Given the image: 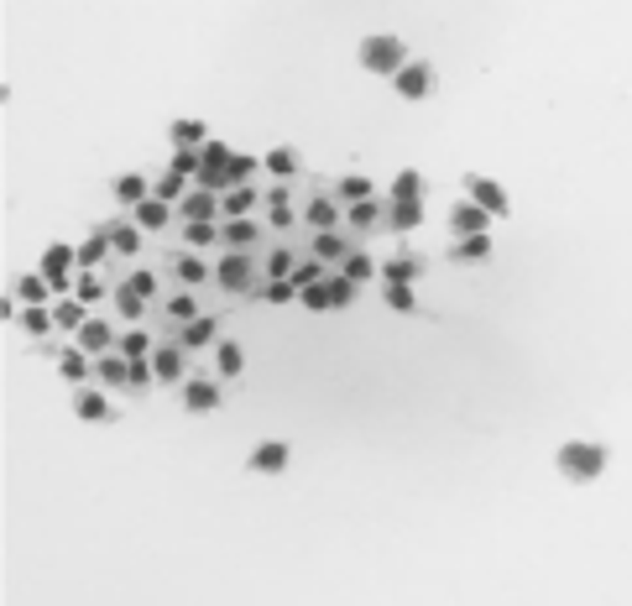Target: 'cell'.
Masks as SVG:
<instances>
[{
  "label": "cell",
  "mask_w": 632,
  "mask_h": 606,
  "mask_svg": "<svg viewBox=\"0 0 632 606\" xmlns=\"http://www.w3.org/2000/svg\"><path fill=\"white\" fill-rule=\"evenodd\" d=\"M554 465H559V476L575 486L596 481L606 471V450L602 445H585V439H570V445H559V454H554Z\"/></svg>",
  "instance_id": "cell-1"
},
{
  "label": "cell",
  "mask_w": 632,
  "mask_h": 606,
  "mask_svg": "<svg viewBox=\"0 0 632 606\" xmlns=\"http://www.w3.org/2000/svg\"><path fill=\"white\" fill-rule=\"evenodd\" d=\"M356 63H361L366 74H382V79H392L397 68H403V42L397 37H387V31H377V37H366L361 48H356Z\"/></svg>",
  "instance_id": "cell-2"
},
{
  "label": "cell",
  "mask_w": 632,
  "mask_h": 606,
  "mask_svg": "<svg viewBox=\"0 0 632 606\" xmlns=\"http://www.w3.org/2000/svg\"><path fill=\"white\" fill-rule=\"evenodd\" d=\"M214 282L225 288V293H251L256 282H262V273H256V262H251V251H225L220 262H214Z\"/></svg>",
  "instance_id": "cell-3"
},
{
  "label": "cell",
  "mask_w": 632,
  "mask_h": 606,
  "mask_svg": "<svg viewBox=\"0 0 632 606\" xmlns=\"http://www.w3.org/2000/svg\"><path fill=\"white\" fill-rule=\"evenodd\" d=\"M178 403L188 408V413H214V408H225V393H220L214 377H183Z\"/></svg>",
  "instance_id": "cell-4"
},
{
  "label": "cell",
  "mask_w": 632,
  "mask_h": 606,
  "mask_svg": "<svg viewBox=\"0 0 632 606\" xmlns=\"http://www.w3.org/2000/svg\"><path fill=\"white\" fill-rule=\"evenodd\" d=\"M392 90H397V100H429L434 94V68L429 63H403L397 74H392Z\"/></svg>",
  "instance_id": "cell-5"
},
{
  "label": "cell",
  "mask_w": 632,
  "mask_h": 606,
  "mask_svg": "<svg viewBox=\"0 0 632 606\" xmlns=\"http://www.w3.org/2000/svg\"><path fill=\"white\" fill-rule=\"evenodd\" d=\"M340 220H345V204L334 194H308V204H303V225L308 230H334Z\"/></svg>",
  "instance_id": "cell-6"
},
{
  "label": "cell",
  "mask_w": 632,
  "mask_h": 606,
  "mask_svg": "<svg viewBox=\"0 0 632 606\" xmlns=\"http://www.w3.org/2000/svg\"><path fill=\"white\" fill-rule=\"evenodd\" d=\"M486 225H491V210H486V204H476L471 194H465V199H455V210H450V230H455V236H481Z\"/></svg>",
  "instance_id": "cell-7"
},
{
  "label": "cell",
  "mask_w": 632,
  "mask_h": 606,
  "mask_svg": "<svg viewBox=\"0 0 632 606\" xmlns=\"http://www.w3.org/2000/svg\"><path fill=\"white\" fill-rule=\"evenodd\" d=\"M345 225H351L356 236H371V230L387 225V204H382V199H356V204H345Z\"/></svg>",
  "instance_id": "cell-8"
},
{
  "label": "cell",
  "mask_w": 632,
  "mask_h": 606,
  "mask_svg": "<svg viewBox=\"0 0 632 606\" xmlns=\"http://www.w3.org/2000/svg\"><path fill=\"white\" fill-rule=\"evenodd\" d=\"M74 262H79V251H74V246H63V241H53L48 251H42V273H48V282H53L58 293H63V288H74V277H68Z\"/></svg>",
  "instance_id": "cell-9"
},
{
  "label": "cell",
  "mask_w": 632,
  "mask_h": 606,
  "mask_svg": "<svg viewBox=\"0 0 632 606\" xmlns=\"http://www.w3.org/2000/svg\"><path fill=\"white\" fill-rule=\"evenodd\" d=\"M178 214H183V220H225V210H220V194H214V188H204V183H199V188H188V194L178 199Z\"/></svg>",
  "instance_id": "cell-10"
},
{
  "label": "cell",
  "mask_w": 632,
  "mask_h": 606,
  "mask_svg": "<svg viewBox=\"0 0 632 606\" xmlns=\"http://www.w3.org/2000/svg\"><path fill=\"white\" fill-rule=\"evenodd\" d=\"M152 366H157V382H183V366H188V345L183 340H168L152 351Z\"/></svg>",
  "instance_id": "cell-11"
},
{
  "label": "cell",
  "mask_w": 632,
  "mask_h": 606,
  "mask_svg": "<svg viewBox=\"0 0 632 606\" xmlns=\"http://www.w3.org/2000/svg\"><path fill=\"white\" fill-rule=\"evenodd\" d=\"M423 199H387V230H397V236H413L423 225Z\"/></svg>",
  "instance_id": "cell-12"
},
{
  "label": "cell",
  "mask_w": 632,
  "mask_h": 606,
  "mask_svg": "<svg viewBox=\"0 0 632 606\" xmlns=\"http://www.w3.org/2000/svg\"><path fill=\"white\" fill-rule=\"evenodd\" d=\"M94 382L100 387H131V356H121V351L94 356Z\"/></svg>",
  "instance_id": "cell-13"
},
{
  "label": "cell",
  "mask_w": 632,
  "mask_h": 606,
  "mask_svg": "<svg viewBox=\"0 0 632 606\" xmlns=\"http://www.w3.org/2000/svg\"><path fill=\"white\" fill-rule=\"evenodd\" d=\"M74 413L84 419V424H100V419H116V408H110V397H105V387H79L74 393Z\"/></svg>",
  "instance_id": "cell-14"
},
{
  "label": "cell",
  "mask_w": 632,
  "mask_h": 606,
  "mask_svg": "<svg viewBox=\"0 0 632 606\" xmlns=\"http://www.w3.org/2000/svg\"><path fill=\"white\" fill-rule=\"evenodd\" d=\"M131 220H136L147 236H157V230H168V220H173V204H168V199H157V194H147V199L131 210Z\"/></svg>",
  "instance_id": "cell-15"
},
{
  "label": "cell",
  "mask_w": 632,
  "mask_h": 606,
  "mask_svg": "<svg viewBox=\"0 0 632 606\" xmlns=\"http://www.w3.org/2000/svg\"><path fill=\"white\" fill-rule=\"evenodd\" d=\"M178 340L188 345V351H204V345L220 340V319H214V314H194L188 325H178Z\"/></svg>",
  "instance_id": "cell-16"
},
{
  "label": "cell",
  "mask_w": 632,
  "mask_h": 606,
  "mask_svg": "<svg viewBox=\"0 0 632 606\" xmlns=\"http://www.w3.org/2000/svg\"><path fill=\"white\" fill-rule=\"evenodd\" d=\"M465 194H471L476 204H486L491 214H507V194H502V183L481 178V173H465Z\"/></svg>",
  "instance_id": "cell-17"
},
{
  "label": "cell",
  "mask_w": 632,
  "mask_h": 606,
  "mask_svg": "<svg viewBox=\"0 0 632 606\" xmlns=\"http://www.w3.org/2000/svg\"><path fill=\"white\" fill-rule=\"evenodd\" d=\"M116 340H121V334L110 330V325H105V319H84V325H79V345H84V351H90V356H105V351H116Z\"/></svg>",
  "instance_id": "cell-18"
},
{
  "label": "cell",
  "mask_w": 632,
  "mask_h": 606,
  "mask_svg": "<svg viewBox=\"0 0 632 606\" xmlns=\"http://www.w3.org/2000/svg\"><path fill=\"white\" fill-rule=\"evenodd\" d=\"M168 267H173V277H178V282H188V288L214 282V267H204V262L194 256V246H188V251H173V262H168Z\"/></svg>",
  "instance_id": "cell-19"
},
{
  "label": "cell",
  "mask_w": 632,
  "mask_h": 606,
  "mask_svg": "<svg viewBox=\"0 0 632 606\" xmlns=\"http://www.w3.org/2000/svg\"><path fill=\"white\" fill-rule=\"evenodd\" d=\"M58 371H63V382H74V387H84L94 377V366H90V351L84 345H68V351H58Z\"/></svg>",
  "instance_id": "cell-20"
},
{
  "label": "cell",
  "mask_w": 632,
  "mask_h": 606,
  "mask_svg": "<svg viewBox=\"0 0 632 606\" xmlns=\"http://www.w3.org/2000/svg\"><path fill=\"white\" fill-rule=\"evenodd\" d=\"M256 199H267L256 183H236V188H225V194H220V210H225V220H230V214H251V210H256Z\"/></svg>",
  "instance_id": "cell-21"
},
{
  "label": "cell",
  "mask_w": 632,
  "mask_h": 606,
  "mask_svg": "<svg viewBox=\"0 0 632 606\" xmlns=\"http://www.w3.org/2000/svg\"><path fill=\"white\" fill-rule=\"evenodd\" d=\"M110 251H116V241H110V225H100L90 241L79 246V267H94V273H100V267L110 262Z\"/></svg>",
  "instance_id": "cell-22"
},
{
  "label": "cell",
  "mask_w": 632,
  "mask_h": 606,
  "mask_svg": "<svg viewBox=\"0 0 632 606\" xmlns=\"http://www.w3.org/2000/svg\"><path fill=\"white\" fill-rule=\"evenodd\" d=\"M256 241H262V225H256L251 214H230V220H225V246H236V251H251Z\"/></svg>",
  "instance_id": "cell-23"
},
{
  "label": "cell",
  "mask_w": 632,
  "mask_h": 606,
  "mask_svg": "<svg viewBox=\"0 0 632 606\" xmlns=\"http://www.w3.org/2000/svg\"><path fill=\"white\" fill-rule=\"evenodd\" d=\"M308 251H314V256H325V262H345V256H351V241H345V230L334 225V230H314Z\"/></svg>",
  "instance_id": "cell-24"
},
{
  "label": "cell",
  "mask_w": 632,
  "mask_h": 606,
  "mask_svg": "<svg viewBox=\"0 0 632 606\" xmlns=\"http://www.w3.org/2000/svg\"><path fill=\"white\" fill-rule=\"evenodd\" d=\"M282 465H288V445H282V439H267V445L251 450V471H256V476H277Z\"/></svg>",
  "instance_id": "cell-25"
},
{
  "label": "cell",
  "mask_w": 632,
  "mask_h": 606,
  "mask_svg": "<svg viewBox=\"0 0 632 606\" xmlns=\"http://www.w3.org/2000/svg\"><path fill=\"white\" fill-rule=\"evenodd\" d=\"M183 241L194 246V251L225 241V220H183Z\"/></svg>",
  "instance_id": "cell-26"
},
{
  "label": "cell",
  "mask_w": 632,
  "mask_h": 606,
  "mask_svg": "<svg viewBox=\"0 0 632 606\" xmlns=\"http://www.w3.org/2000/svg\"><path fill=\"white\" fill-rule=\"evenodd\" d=\"M84 308H90V303L79 299V293H74V299H53V325H58V330H74V334H79V325L90 319Z\"/></svg>",
  "instance_id": "cell-27"
},
{
  "label": "cell",
  "mask_w": 632,
  "mask_h": 606,
  "mask_svg": "<svg viewBox=\"0 0 632 606\" xmlns=\"http://www.w3.org/2000/svg\"><path fill=\"white\" fill-rule=\"evenodd\" d=\"M214 366H220V377L230 382V377H241L246 371V351L236 340H214Z\"/></svg>",
  "instance_id": "cell-28"
},
{
  "label": "cell",
  "mask_w": 632,
  "mask_h": 606,
  "mask_svg": "<svg viewBox=\"0 0 632 606\" xmlns=\"http://www.w3.org/2000/svg\"><path fill=\"white\" fill-rule=\"evenodd\" d=\"M382 303H387L392 314H419V293H413V282H382Z\"/></svg>",
  "instance_id": "cell-29"
},
{
  "label": "cell",
  "mask_w": 632,
  "mask_h": 606,
  "mask_svg": "<svg viewBox=\"0 0 632 606\" xmlns=\"http://www.w3.org/2000/svg\"><path fill=\"white\" fill-rule=\"evenodd\" d=\"M147 194H152V183L142 178V173H121V178H116V204H126V210H136Z\"/></svg>",
  "instance_id": "cell-30"
},
{
  "label": "cell",
  "mask_w": 632,
  "mask_h": 606,
  "mask_svg": "<svg viewBox=\"0 0 632 606\" xmlns=\"http://www.w3.org/2000/svg\"><path fill=\"white\" fill-rule=\"evenodd\" d=\"M299 262H303V256L293 251V246H272L267 262H262V273H267V277H293V273H299Z\"/></svg>",
  "instance_id": "cell-31"
},
{
  "label": "cell",
  "mask_w": 632,
  "mask_h": 606,
  "mask_svg": "<svg viewBox=\"0 0 632 606\" xmlns=\"http://www.w3.org/2000/svg\"><path fill=\"white\" fill-rule=\"evenodd\" d=\"M142 236H147V230H142L136 220H110V241H116V251H121V256L142 251Z\"/></svg>",
  "instance_id": "cell-32"
},
{
  "label": "cell",
  "mask_w": 632,
  "mask_h": 606,
  "mask_svg": "<svg viewBox=\"0 0 632 606\" xmlns=\"http://www.w3.org/2000/svg\"><path fill=\"white\" fill-rule=\"evenodd\" d=\"M58 293L53 282H48V273H31V277H16V299L22 303H48Z\"/></svg>",
  "instance_id": "cell-33"
},
{
  "label": "cell",
  "mask_w": 632,
  "mask_h": 606,
  "mask_svg": "<svg viewBox=\"0 0 632 606\" xmlns=\"http://www.w3.org/2000/svg\"><path fill=\"white\" fill-rule=\"evenodd\" d=\"M455 262H486L491 256V236H455V251H450Z\"/></svg>",
  "instance_id": "cell-34"
},
{
  "label": "cell",
  "mask_w": 632,
  "mask_h": 606,
  "mask_svg": "<svg viewBox=\"0 0 632 606\" xmlns=\"http://www.w3.org/2000/svg\"><path fill=\"white\" fill-rule=\"evenodd\" d=\"M262 168H267L272 178H299V152H293V147H272L267 157H262Z\"/></svg>",
  "instance_id": "cell-35"
},
{
  "label": "cell",
  "mask_w": 632,
  "mask_h": 606,
  "mask_svg": "<svg viewBox=\"0 0 632 606\" xmlns=\"http://www.w3.org/2000/svg\"><path fill=\"white\" fill-rule=\"evenodd\" d=\"M413 277H423L419 256H387L382 262V282H413Z\"/></svg>",
  "instance_id": "cell-36"
},
{
  "label": "cell",
  "mask_w": 632,
  "mask_h": 606,
  "mask_svg": "<svg viewBox=\"0 0 632 606\" xmlns=\"http://www.w3.org/2000/svg\"><path fill=\"white\" fill-rule=\"evenodd\" d=\"M168 136H173V147H204L210 136H204V121H194V116H183V121L168 126Z\"/></svg>",
  "instance_id": "cell-37"
},
{
  "label": "cell",
  "mask_w": 632,
  "mask_h": 606,
  "mask_svg": "<svg viewBox=\"0 0 632 606\" xmlns=\"http://www.w3.org/2000/svg\"><path fill=\"white\" fill-rule=\"evenodd\" d=\"M194 314H199L194 293H168V299H162V319H168V325H188Z\"/></svg>",
  "instance_id": "cell-38"
},
{
  "label": "cell",
  "mask_w": 632,
  "mask_h": 606,
  "mask_svg": "<svg viewBox=\"0 0 632 606\" xmlns=\"http://www.w3.org/2000/svg\"><path fill=\"white\" fill-rule=\"evenodd\" d=\"M299 303L308 308V314H330L334 303H330V277L325 282H308V288H299Z\"/></svg>",
  "instance_id": "cell-39"
},
{
  "label": "cell",
  "mask_w": 632,
  "mask_h": 606,
  "mask_svg": "<svg viewBox=\"0 0 632 606\" xmlns=\"http://www.w3.org/2000/svg\"><path fill=\"white\" fill-rule=\"evenodd\" d=\"M116 351H121V356H131V361H142V356H152L157 345H152L147 330H126L121 340H116Z\"/></svg>",
  "instance_id": "cell-40"
},
{
  "label": "cell",
  "mask_w": 632,
  "mask_h": 606,
  "mask_svg": "<svg viewBox=\"0 0 632 606\" xmlns=\"http://www.w3.org/2000/svg\"><path fill=\"white\" fill-rule=\"evenodd\" d=\"M387 199H423V173H413V168H403V173L392 178Z\"/></svg>",
  "instance_id": "cell-41"
},
{
  "label": "cell",
  "mask_w": 632,
  "mask_h": 606,
  "mask_svg": "<svg viewBox=\"0 0 632 606\" xmlns=\"http://www.w3.org/2000/svg\"><path fill=\"white\" fill-rule=\"evenodd\" d=\"M147 303L152 299H142L131 282H121V288H116V308H121V319H142V314H147Z\"/></svg>",
  "instance_id": "cell-42"
},
{
  "label": "cell",
  "mask_w": 632,
  "mask_h": 606,
  "mask_svg": "<svg viewBox=\"0 0 632 606\" xmlns=\"http://www.w3.org/2000/svg\"><path fill=\"white\" fill-rule=\"evenodd\" d=\"M22 330L37 334V340H42L48 330H58V325H53V308H42V303H27V314H22Z\"/></svg>",
  "instance_id": "cell-43"
},
{
  "label": "cell",
  "mask_w": 632,
  "mask_h": 606,
  "mask_svg": "<svg viewBox=\"0 0 632 606\" xmlns=\"http://www.w3.org/2000/svg\"><path fill=\"white\" fill-rule=\"evenodd\" d=\"M256 168H262V157H251V152H230V188H236V183H251V178H256Z\"/></svg>",
  "instance_id": "cell-44"
},
{
  "label": "cell",
  "mask_w": 632,
  "mask_h": 606,
  "mask_svg": "<svg viewBox=\"0 0 632 606\" xmlns=\"http://www.w3.org/2000/svg\"><path fill=\"white\" fill-rule=\"evenodd\" d=\"M152 194H157V199H168V204H178L183 194H188V188H183V173H178V168H168L162 178L152 183Z\"/></svg>",
  "instance_id": "cell-45"
},
{
  "label": "cell",
  "mask_w": 632,
  "mask_h": 606,
  "mask_svg": "<svg viewBox=\"0 0 632 606\" xmlns=\"http://www.w3.org/2000/svg\"><path fill=\"white\" fill-rule=\"evenodd\" d=\"M340 267H345V277H356V282H371V277L382 273V267H377V262H371L366 251H351V256H345Z\"/></svg>",
  "instance_id": "cell-46"
},
{
  "label": "cell",
  "mask_w": 632,
  "mask_h": 606,
  "mask_svg": "<svg viewBox=\"0 0 632 606\" xmlns=\"http://www.w3.org/2000/svg\"><path fill=\"white\" fill-rule=\"evenodd\" d=\"M325 267H330V262H325V256H314V251H308V256H303L299 262V273H293V282H299V288H308V282H325Z\"/></svg>",
  "instance_id": "cell-47"
},
{
  "label": "cell",
  "mask_w": 632,
  "mask_h": 606,
  "mask_svg": "<svg viewBox=\"0 0 632 606\" xmlns=\"http://www.w3.org/2000/svg\"><path fill=\"white\" fill-rule=\"evenodd\" d=\"M356 288H361V282H356V277H330V303L334 308H351V303H356Z\"/></svg>",
  "instance_id": "cell-48"
},
{
  "label": "cell",
  "mask_w": 632,
  "mask_h": 606,
  "mask_svg": "<svg viewBox=\"0 0 632 606\" xmlns=\"http://www.w3.org/2000/svg\"><path fill=\"white\" fill-rule=\"evenodd\" d=\"M340 199H345V204L371 199V178H361V173H345V178H340Z\"/></svg>",
  "instance_id": "cell-49"
},
{
  "label": "cell",
  "mask_w": 632,
  "mask_h": 606,
  "mask_svg": "<svg viewBox=\"0 0 632 606\" xmlns=\"http://www.w3.org/2000/svg\"><path fill=\"white\" fill-rule=\"evenodd\" d=\"M74 293H79L84 303H100V299H105V282L94 277V267H84V277H74Z\"/></svg>",
  "instance_id": "cell-50"
},
{
  "label": "cell",
  "mask_w": 632,
  "mask_h": 606,
  "mask_svg": "<svg viewBox=\"0 0 632 606\" xmlns=\"http://www.w3.org/2000/svg\"><path fill=\"white\" fill-rule=\"evenodd\" d=\"M267 225L272 230H293V225H299V210H293V204H267Z\"/></svg>",
  "instance_id": "cell-51"
},
{
  "label": "cell",
  "mask_w": 632,
  "mask_h": 606,
  "mask_svg": "<svg viewBox=\"0 0 632 606\" xmlns=\"http://www.w3.org/2000/svg\"><path fill=\"white\" fill-rule=\"evenodd\" d=\"M126 282H131L142 299H157V273H152V267H136V273L126 277Z\"/></svg>",
  "instance_id": "cell-52"
}]
</instances>
